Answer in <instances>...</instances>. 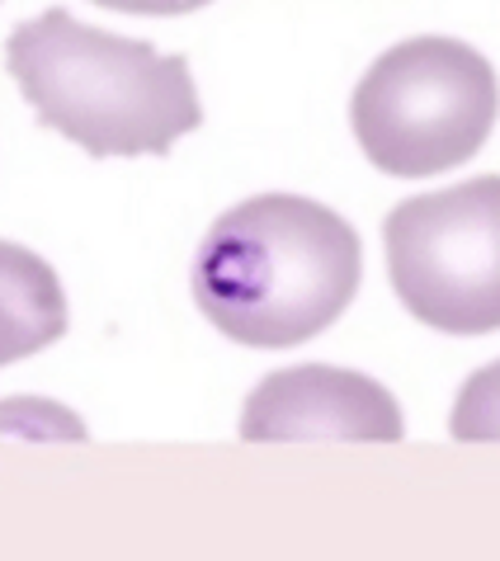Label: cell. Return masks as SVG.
I'll return each mask as SVG.
<instances>
[{"mask_svg": "<svg viewBox=\"0 0 500 561\" xmlns=\"http://www.w3.org/2000/svg\"><path fill=\"white\" fill-rule=\"evenodd\" d=\"M100 10H118V14H147V20H175V14H194L213 0H90Z\"/></svg>", "mask_w": 500, "mask_h": 561, "instance_id": "9c48e42d", "label": "cell"}, {"mask_svg": "<svg viewBox=\"0 0 500 561\" xmlns=\"http://www.w3.org/2000/svg\"><path fill=\"white\" fill-rule=\"evenodd\" d=\"M387 274L430 331H500V175L416 194L387 213Z\"/></svg>", "mask_w": 500, "mask_h": 561, "instance_id": "277c9868", "label": "cell"}, {"mask_svg": "<svg viewBox=\"0 0 500 561\" xmlns=\"http://www.w3.org/2000/svg\"><path fill=\"white\" fill-rule=\"evenodd\" d=\"M406 420L397 397L378 378L331 364L279 368L250 387L241 407V439L298 444V439H354L397 444Z\"/></svg>", "mask_w": 500, "mask_h": 561, "instance_id": "5b68a950", "label": "cell"}, {"mask_svg": "<svg viewBox=\"0 0 500 561\" xmlns=\"http://www.w3.org/2000/svg\"><path fill=\"white\" fill-rule=\"evenodd\" d=\"M359 278L364 251L336 208L303 194H255L208 227L190 288L227 340L293 350L340 321Z\"/></svg>", "mask_w": 500, "mask_h": 561, "instance_id": "6da1fadb", "label": "cell"}, {"mask_svg": "<svg viewBox=\"0 0 500 561\" xmlns=\"http://www.w3.org/2000/svg\"><path fill=\"white\" fill-rule=\"evenodd\" d=\"M71 325V307L57 270L29 245L0 241V368L57 345Z\"/></svg>", "mask_w": 500, "mask_h": 561, "instance_id": "8992f818", "label": "cell"}, {"mask_svg": "<svg viewBox=\"0 0 500 561\" xmlns=\"http://www.w3.org/2000/svg\"><path fill=\"white\" fill-rule=\"evenodd\" d=\"M500 114L496 67L473 43L425 34L387 48L350 100V128L383 175L420 180L467 165Z\"/></svg>", "mask_w": 500, "mask_h": 561, "instance_id": "3957f363", "label": "cell"}, {"mask_svg": "<svg viewBox=\"0 0 500 561\" xmlns=\"http://www.w3.org/2000/svg\"><path fill=\"white\" fill-rule=\"evenodd\" d=\"M5 67L38 123L90 156H166L203 123L190 61L81 24L61 5L14 28Z\"/></svg>", "mask_w": 500, "mask_h": 561, "instance_id": "7a4b0ae2", "label": "cell"}, {"mask_svg": "<svg viewBox=\"0 0 500 561\" xmlns=\"http://www.w3.org/2000/svg\"><path fill=\"white\" fill-rule=\"evenodd\" d=\"M0 434H20V439H86V420L71 415L57 401L14 397L0 407Z\"/></svg>", "mask_w": 500, "mask_h": 561, "instance_id": "ba28073f", "label": "cell"}, {"mask_svg": "<svg viewBox=\"0 0 500 561\" xmlns=\"http://www.w3.org/2000/svg\"><path fill=\"white\" fill-rule=\"evenodd\" d=\"M448 434L463 444H500V358L477 368L458 387V401L448 411Z\"/></svg>", "mask_w": 500, "mask_h": 561, "instance_id": "52a82bcc", "label": "cell"}]
</instances>
